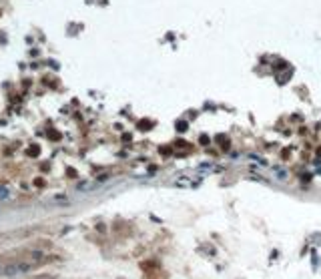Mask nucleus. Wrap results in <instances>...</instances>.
<instances>
[{
    "label": "nucleus",
    "instance_id": "nucleus-6",
    "mask_svg": "<svg viewBox=\"0 0 321 279\" xmlns=\"http://www.w3.org/2000/svg\"><path fill=\"white\" fill-rule=\"evenodd\" d=\"M0 271H2V267H0Z\"/></svg>",
    "mask_w": 321,
    "mask_h": 279
},
{
    "label": "nucleus",
    "instance_id": "nucleus-1",
    "mask_svg": "<svg viewBox=\"0 0 321 279\" xmlns=\"http://www.w3.org/2000/svg\"><path fill=\"white\" fill-rule=\"evenodd\" d=\"M32 269V265H28V263H10V265L2 267V275H6V277H14V275H20V273H26Z\"/></svg>",
    "mask_w": 321,
    "mask_h": 279
},
{
    "label": "nucleus",
    "instance_id": "nucleus-3",
    "mask_svg": "<svg viewBox=\"0 0 321 279\" xmlns=\"http://www.w3.org/2000/svg\"><path fill=\"white\" fill-rule=\"evenodd\" d=\"M10 197H12V193H10V189L2 185V187H0V201H8Z\"/></svg>",
    "mask_w": 321,
    "mask_h": 279
},
{
    "label": "nucleus",
    "instance_id": "nucleus-4",
    "mask_svg": "<svg viewBox=\"0 0 321 279\" xmlns=\"http://www.w3.org/2000/svg\"><path fill=\"white\" fill-rule=\"evenodd\" d=\"M277 175L281 177V181H287V173H285L283 169H277Z\"/></svg>",
    "mask_w": 321,
    "mask_h": 279
},
{
    "label": "nucleus",
    "instance_id": "nucleus-2",
    "mask_svg": "<svg viewBox=\"0 0 321 279\" xmlns=\"http://www.w3.org/2000/svg\"><path fill=\"white\" fill-rule=\"evenodd\" d=\"M96 187H99V183H78L76 185V191H93Z\"/></svg>",
    "mask_w": 321,
    "mask_h": 279
},
{
    "label": "nucleus",
    "instance_id": "nucleus-5",
    "mask_svg": "<svg viewBox=\"0 0 321 279\" xmlns=\"http://www.w3.org/2000/svg\"><path fill=\"white\" fill-rule=\"evenodd\" d=\"M177 129H179V131H185V129H187V123H179Z\"/></svg>",
    "mask_w": 321,
    "mask_h": 279
}]
</instances>
